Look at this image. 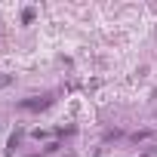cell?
Listing matches in <instances>:
<instances>
[{
	"mask_svg": "<svg viewBox=\"0 0 157 157\" xmlns=\"http://www.w3.org/2000/svg\"><path fill=\"white\" fill-rule=\"evenodd\" d=\"M46 105V99H25V102H19V108H25V111H34V108H43Z\"/></svg>",
	"mask_w": 157,
	"mask_h": 157,
	"instance_id": "1",
	"label": "cell"
},
{
	"mask_svg": "<svg viewBox=\"0 0 157 157\" xmlns=\"http://www.w3.org/2000/svg\"><path fill=\"white\" fill-rule=\"evenodd\" d=\"M6 83H10V77H6V74H0V86H6Z\"/></svg>",
	"mask_w": 157,
	"mask_h": 157,
	"instance_id": "2",
	"label": "cell"
}]
</instances>
